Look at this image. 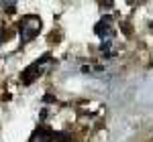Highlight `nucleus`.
Returning <instances> with one entry per match:
<instances>
[{"instance_id": "nucleus-1", "label": "nucleus", "mask_w": 153, "mask_h": 142, "mask_svg": "<svg viewBox=\"0 0 153 142\" xmlns=\"http://www.w3.org/2000/svg\"><path fill=\"white\" fill-rule=\"evenodd\" d=\"M41 29H43V23H41V18L37 14H27V16H23L19 20V33H21V39L23 41L35 39L41 33Z\"/></svg>"}, {"instance_id": "nucleus-2", "label": "nucleus", "mask_w": 153, "mask_h": 142, "mask_svg": "<svg viewBox=\"0 0 153 142\" xmlns=\"http://www.w3.org/2000/svg\"><path fill=\"white\" fill-rule=\"evenodd\" d=\"M49 61H51V55H43L39 61H35L33 65H29L27 69L21 73V81L25 83V85H29V83H33L37 79V77H41L43 75V69H45V65H47Z\"/></svg>"}, {"instance_id": "nucleus-3", "label": "nucleus", "mask_w": 153, "mask_h": 142, "mask_svg": "<svg viewBox=\"0 0 153 142\" xmlns=\"http://www.w3.org/2000/svg\"><path fill=\"white\" fill-rule=\"evenodd\" d=\"M94 33L98 37H102L104 41H110V37H112V29H110V16H106L102 18L100 23L94 26Z\"/></svg>"}, {"instance_id": "nucleus-4", "label": "nucleus", "mask_w": 153, "mask_h": 142, "mask_svg": "<svg viewBox=\"0 0 153 142\" xmlns=\"http://www.w3.org/2000/svg\"><path fill=\"white\" fill-rule=\"evenodd\" d=\"M51 140L53 142H70L71 136L68 132H53V134H51Z\"/></svg>"}, {"instance_id": "nucleus-5", "label": "nucleus", "mask_w": 153, "mask_h": 142, "mask_svg": "<svg viewBox=\"0 0 153 142\" xmlns=\"http://www.w3.org/2000/svg\"><path fill=\"white\" fill-rule=\"evenodd\" d=\"M100 51L104 53V57H114V51H112V43H110V41H102Z\"/></svg>"}, {"instance_id": "nucleus-6", "label": "nucleus", "mask_w": 153, "mask_h": 142, "mask_svg": "<svg viewBox=\"0 0 153 142\" xmlns=\"http://www.w3.org/2000/svg\"><path fill=\"white\" fill-rule=\"evenodd\" d=\"M4 8H6L8 12H14V10H16V2H8V4H4Z\"/></svg>"}, {"instance_id": "nucleus-7", "label": "nucleus", "mask_w": 153, "mask_h": 142, "mask_svg": "<svg viewBox=\"0 0 153 142\" xmlns=\"http://www.w3.org/2000/svg\"><path fill=\"white\" fill-rule=\"evenodd\" d=\"M4 37H6V29H0V43L4 41Z\"/></svg>"}, {"instance_id": "nucleus-8", "label": "nucleus", "mask_w": 153, "mask_h": 142, "mask_svg": "<svg viewBox=\"0 0 153 142\" xmlns=\"http://www.w3.org/2000/svg\"><path fill=\"white\" fill-rule=\"evenodd\" d=\"M123 33H127V35L131 33V26H129V24H123Z\"/></svg>"}]
</instances>
